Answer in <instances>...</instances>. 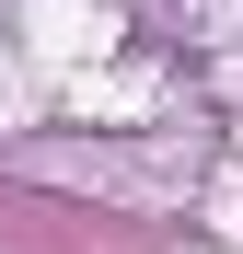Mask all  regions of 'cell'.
<instances>
[]
</instances>
